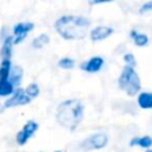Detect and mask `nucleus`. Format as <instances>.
Listing matches in <instances>:
<instances>
[{"label": "nucleus", "instance_id": "obj_1", "mask_svg": "<svg viewBox=\"0 0 152 152\" xmlns=\"http://www.w3.org/2000/svg\"><path fill=\"white\" fill-rule=\"evenodd\" d=\"M90 20L82 15H62L55 23L56 31L68 40L83 39L87 34Z\"/></svg>", "mask_w": 152, "mask_h": 152}, {"label": "nucleus", "instance_id": "obj_2", "mask_svg": "<svg viewBox=\"0 0 152 152\" xmlns=\"http://www.w3.org/2000/svg\"><path fill=\"white\" fill-rule=\"evenodd\" d=\"M84 106L80 100L70 99L59 103L57 107L56 119L58 124L70 131H74L83 119Z\"/></svg>", "mask_w": 152, "mask_h": 152}, {"label": "nucleus", "instance_id": "obj_3", "mask_svg": "<svg viewBox=\"0 0 152 152\" xmlns=\"http://www.w3.org/2000/svg\"><path fill=\"white\" fill-rule=\"evenodd\" d=\"M119 88L124 90L128 96H133L139 93L141 88V82L138 72L134 70V68L125 65L120 76H119Z\"/></svg>", "mask_w": 152, "mask_h": 152}, {"label": "nucleus", "instance_id": "obj_4", "mask_svg": "<svg viewBox=\"0 0 152 152\" xmlns=\"http://www.w3.org/2000/svg\"><path fill=\"white\" fill-rule=\"evenodd\" d=\"M108 142V137L106 133H95L93 135H90L89 138H87L86 140H83L81 144H80V147L86 150V151H89V150H100V148H103Z\"/></svg>", "mask_w": 152, "mask_h": 152}, {"label": "nucleus", "instance_id": "obj_5", "mask_svg": "<svg viewBox=\"0 0 152 152\" xmlns=\"http://www.w3.org/2000/svg\"><path fill=\"white\" fill-rule=\"evenodd\" d=\"M30 102H31V99L26 95L25 90L21 89V88H18V89L14 90L13 95L2 104L0 110L7 109V108H12V107H17V106H25V104H27Z\"/></svg>", "mask_w": 152, "mask_h": 152}, {"label": "nucleus", "instance_id": "obj_6", "mask_svg": "<svg viewBox=\"0 0 152 152\" xmlns=\"http://www.w3.org/2000/svg\"><path fill=\"white\" fill-rule=\"evenodd\" d=\"M38 124L36 122V121H33V120H28L25 125H24V127L17 133V137H15V139H17V142H18V145H20V146H23V145H25L26 142H27V140L34 134V132L38 129Z\"/></svg>", "mask_w": 152, "mask_h": 152}, {"label": "nucleus", "instance_id": "obj_7", "mask_svg": "<svg viewBox=\"0 0 152 152\" xmlns=\"http://www.w3.org/2000/svg\"><path fill=\"white\" fill-rule=\"evenodd\" d=\"M33 27H34L33 23H18V24H15L13 27V33L15 34V38L13 39V44L21 43L26 38L27 33L33 30Z\"/></svg>", "mask_w": 152, "mask_h": 152}, {"label": "nucleus", "instance_id": "obj_8", "mask_svg": "<svg viewBox=\"0 0 152 152\" xmlns=\"http://www.w3.org/2000/svg\"><path fill=\"white\" fill-rule=\"evenodd\" d=\"M103 63H104V61H103V58L101 56H94L89 61L82 63L80 68L82 70L87 71V72H97L102 68Z\"/></svg>", "mask_w": 152, "mask_h": 152}, {"label": "nucleus", "instance_id": "obj_9", "mask_svg": "<svg viewBox=\"0 0 152 152\" xmlns=\"http://www.w3.org/2000/svg\"><path fill=\"white\" fill-rule=\"evenodd\" d=\"M113 32H114V28H112L110 26H96L95 28L91 30L90 38H91L93 42L103 40L107 37H109Z\"/></svg>", "mask_w": 152, "mask_h": 152}, {"label": "nucleus", "instance_id": "obj_10", "mask_svg": "<svg viewBox=\"0 0 152 152\" xmlns=\"http://www.w3.org/2000/svg\"><path fill=\"white\" fill-rule=\"evenodd\" d=\"M21 78H23V69H21V66H19V65L12 66L11 72H10V77H8V81L11 82V84L14 88L18 87L20 84V82H21Z\"/></svg>", "mask_w": 152, "mask_h": 152}, {"label": "nucleus", "instance_id": "obj_11", "mask_svg": "<svg viewBox=\"0 0 152 152\" xmlns=\"http://www.w3.org/2000/svg\"><path fill=\"white\" fill-rule=\"evenodd\" d=\"M138 104L142 109H152V93L142 91L138 96Z\"/></svg>", "mask_w": 152, "mask_h": 152}, {"label": "nucleus", "instance_id": "obj_12", "mask_svg": "<svg viewBox=\"0 0 152 152\" xmlns=\"http://www.w3.org/2000/svg\"><path fill=\"white\" fill-rule=\"evenodd\" d=\"M12 45H13V38L11 36H7L6 39L4 40V44H2V48H1V52H0V55L2 57V61L11 58V55H12Z\"/></svg>", "mask_w": 152, "mask_h": 152}, {"label": "nucleus", "instance_id": "obj_13", "mask_svg": "<svg viewBox=\"0 0 152 152\" xmlns=\"http://www.w3.org/2000/svg\"><path fill=\"white\" fill-rule=\"evenodd\" d=\"M131 146H140L142 148H148L152 146V138L151 137H142V138H134L129 141Z\"/></svg>", "mask_w": 152, "mask_h": 152}, {"label": "nucleus", "instance_id": "obj_14", "mask_svg": "<svg viewBox=\"0 0 152 152\" xmlns=\"http://www.w3.org/2000/svg\"><path fill=\"white\" fill-rule=\"evenodd\" d=\"M11 69H12L11 59H5V61L1 62V65H0V81H8Z\"/></svg>", "mask_w": 152, "mask_h": 152}, {"label": "nucleus", "instance_id": "obj_15", "mask_svg": "<svg viewBox=\"0 0 152 152\" xmlns=\"http://www.w3.org/2000/svg\"><path fill=\"white\" fill-rule=\"evenodd\" d=\"M131 37L137 46H145L148 43V37L144 33H138L135 30L131 31Z\"/></svg>", "mask_w": 152, "mask_h": 152}, {"label": "nucleus", "instance_id": "obj_16", "mask_svg": "<svg viewBox=\"0 0 152 152\" xmlns=\"http://www.w3.org/2000/svg\"><path fill=\"white\" fill-rule=\"evenodd\" d=\"M49 42H50V37H49L46 33H42V34H39L38 37H36V38L32 40V46H33L34 49H40V48H43L44 45H46Z\"/></svg>", "mask_w": 152, "mask_h": 152}, {"label": "nucleus", "instance_id": "obj_17", "mask_svg": "<svg viewBox=\"0 0 152 152\" xmlns=\"http://www.w3.org/2000/svg\"><path fill=\"white\" fill-rule=\"evenodd\" d=\"M14 93V87L10 81H0V96H8Z\"/></svg>", "mask_w": 152, "mask_h": 152}, {"label": "nucleus", "instance_id": "obj_18", "mask_svg": "<svg viewBox=\"0 0 152 152\" xmlns=\"http://www.w3.org/2000/svg\"><path fill=\"white\" fill-rule=\"evenodd\" d=\"M25 93H26V95H27L30 99L37 97V96L39 95V87H38V84H37V83H31V84H28V86L26 87V89H25Z\"/></svg>", "mask_w": 152, "mask_h": 152}, {"label": "nucleus", "instance_id": "obj_19", "mask_svg": "<svg viewBox=\"0 0 152 152\" xmlns=\"http://www.w3.org/2000/svg\"><path fill=\"white\" fill-rule=\"evenodd\" d=\"M74 65H75V61L72 58H70V57H63V58H61L58 61V66L61 69H68V70H70V69L74 68Z\"/></svg>", "mask_w": 152, "mask_h": 152}, {"label": "nucleus", "instance_id": "obj_20", "mask_svg": "<svg viewBox=\"0 0 152 152\" xmlns=\"http://www.w3.org/2000/svg\"><path fill=\"white\" fill-rule=\"evenodd\" d=\"M124 61H125L126 65H128V66L134 68L137 65V61H135V57H134L133 53H126L124 56Z\"/></svg>", "mask_w": 152, "mask_h": 152}, {"label": "nucleus", "instance_id": "obj_21", "mask_svg": "<svg viewBox=\"0 0 152 152\" xmlns=\"http://www.w3.org/2000/svg\"><path fill=\"white\" fill-rule=\"evenodd\" d=\"M147 12H152V1H147L140 7V13L141 14H145Z\"/></svg>", "mask_w": 152, "mask_h": 152}, {"label": "nucleus", "instance_id": "obj_22", "mask_svg": "<svg viewBox=\"0 0 152 152\" xmlns=\"http://www.w3.org/2000/svg\"><path fill=\"white\" fill-rule=\"evenodd\" d=\"M146 152H152V150H147V151H146Z\"/></svg>", "mask_w": 152, "mask_h": 152}, {"label": "nucleus", "instance_id": "obj_23", "mask_svg": "<svg viewBox=\"0 0 152 152\" xmlns=\"http://www.w3.org/2000/svg\"><path fill=\"white\" fill-rule=\"evenodd\" d=\"M55 152H62V151H55Z\"/></svg>", "mask_w": 152, "mask_h": 152}]
</instances>
